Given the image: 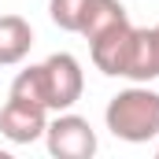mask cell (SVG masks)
<instances>
[{"mask_svg": "<svg viewBox=\"0 0 159 159\" xmlns=\"http://www.w3.org/2000/svg\"><path fill=\"white\" fill-rule=\"evenodd\" d=\"M85 93V70L70 52H52L44 63H30L11 81V96L34 100L52 111H70Z\"/></svg>", "mask_w": 159, "mask_h": 159, "instance_id": "obj_1", "label": "cell"}, {"mask_svg": "<svg viewBox=\"0 0 159 159\" xmlns=\"http://www.w3.org/2000/svg\"><path fill=\"white\" fill-rule=\"evenodd\" d=\"M107 129L126 144H148L159 137V93L148 81H133L129 89L115 93L104 107Z\"/></svg>", "mask_w": 159, "mask_h": 159, "instance_id": "obj_2", "label": "cell"}, {"mask_svg": "<svg viewBox=\"0 0 159 159\" xmlns=\"http://www.w3.org/2000/svg\"><path fill=\"white\" fill-rule=\"evenodd\" d=\"M44 144L56 159H93L96 156V129L89 119H81L74 111H52L48 129H44Z\"/></svg>", "mask_w": 159, "mask_h": 159, "instance_id": "obj_3", "label": "cell"}, {"mask_svg": "<svg viewBox=\"0 0 159 159\" xmlns=\"http://www.w3.org/2000/svg\"><path fill=\"white\" fill-rule=\"evenodd\" d=\"M44 129H48V107L22 96H7V104L0 107V137H7L11 144H34L44 137Z\"/></svg>", "mask_w": 159, "mask_h": 159, "instance_id": "obj_4", "label": "cell"}, {"mask_svg": "<svg viewBox=\"0 0 159 159\" xmlns=\"http://www.w3.org/2000/svg\"><path fill=\"white\" fill-rule=\"evenodd\" d=\"M133 34H137V26L126 19L119 26H111L107 34H100V37L89 41V56H93V63H96L100 74H107V78H126L129 56H133Z\"/></svg>", "mask_w": 159, "mask_h": 159, "instance_id": "obj_5", "label": "cell"}, {"mask_svg": "<svg viewBox=\"0 0 159 159\" xmlns=\"http://www.w3.org/2000/svg\"><path fill=\"white\" fill-rule=\"evenodd\" d=\"M34 48V26L22 15H0V67H19Z\"/></svg>", "mask_w": 159, "mask_h": 159, "instance_id": "obj_6", "label": "cell"}, {"mask_svg": "<svg viewBox=\"0 0 159 159\" xmlns=\"http://www.w3.org/2000/svg\"><path fill=\"white\" fill-rule=\"evenodd\" d=\"M156 78H159L156 34H152V26H137V34H133V56H129L126 81H156Z\"/></svg>", "mask_w": 159, "mask_h": 159, "instance_id": "obj_7", "label": "cell"}, {"mask_svg": "<svg viewBox=\"0 0 159 159\" xmlns=\"http://www.w3.org/2000/svg\"><path fill=\"white\" fill-rule=\"evenodd\" d=\"M129 15H126V7H122V0H89L85 4V15H81V37L93 41L100 37V34H107L111 26H119V22H126Z\"/></svg>", "mask_w": 159, "mask_h": 159, "instance_id": "obj_8", "label": "cell"}, {"mask_svg": "<svg viewBox=\"0 0 159 159\" xmlns=\"http://www.w3.org/2000/svg\"><path fill=\"white\" fill-rule=\"evenodd\" d=\"M85 4L89 0H48V19L67 30V34H78L81 30V15H85Z\"/></svg>", "mask_w": 159, "mask_h": 159, "instance_id": "obj_9", "label": "cell"}, {"mask_svg": "<svg viewBox=\"0 0 159 159\" xmlns=\"http://www.w3.org/2000/svg\"><path fill=\"white\" fill-rule=\"evenodd\" d=\"M152 34H156V52H159V22L152 26Z\"/></svg>", "mask_w": 159, "mask_h": 159, "instance_id": "obj_10", "label": "cell"}, {"mask_svg": "<svg viewBox=\"0 0 159 159\" xmlns=\"http://www.w3.org/2000/svg\"><path fill=\"white\" fill-rule=\"evenodd\" d=\"M156 156H159V148H156Z\"/></svg>", "mask_w": 159, "mask_h": 159, "instance_id": "obj_11", "label": "cell"}]
</instances>
